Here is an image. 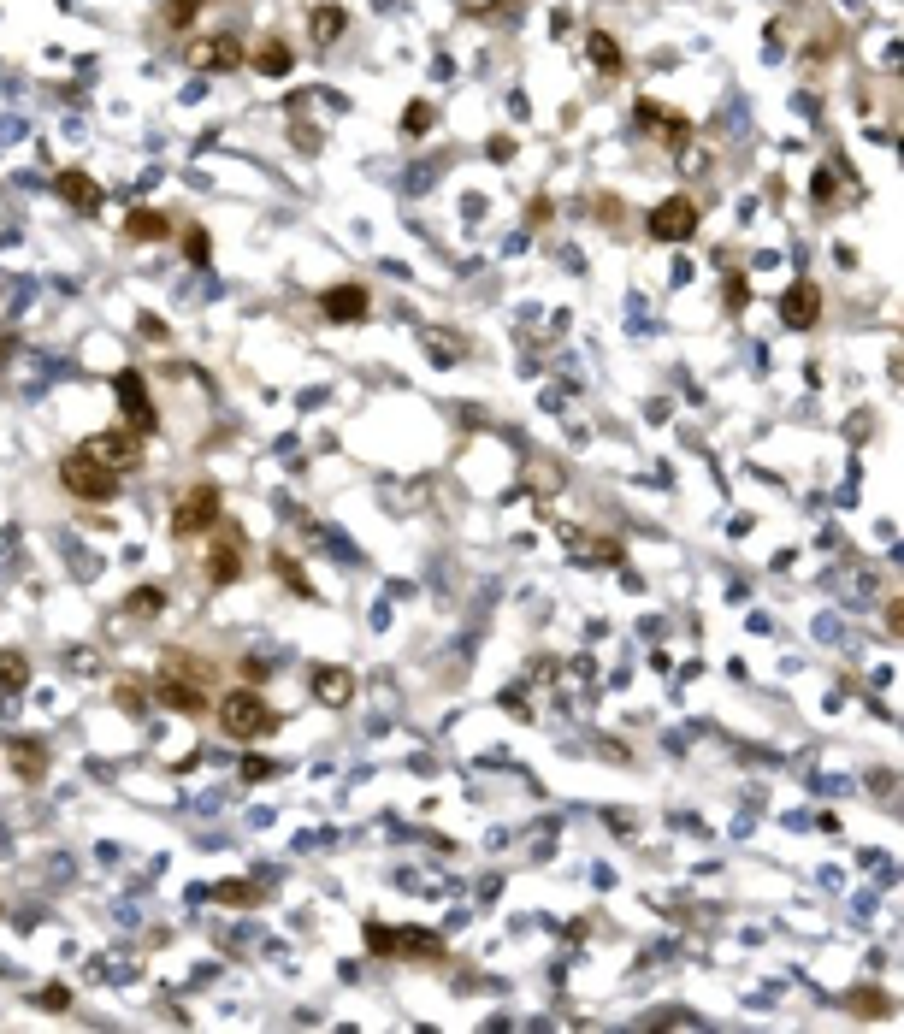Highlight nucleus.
Returning a JSON list of instances; mask_svg holds the SVG:
<instances>
[{"label": "nucleus", "instance_id": "obj_1", "mask_svg": "<svg viewBox=\"0 0 904 1034\" xmlns=\"http://www.w3.org/2000/svg\"><path fill=\"white\" fill-rule=\"evenodd\" d=\"M219 727H225V739L249 745V739H266V733L278 727V710H272L260 692L237 686V692H225V698H219Z\"/></svg>", "mask_w": 904, "mask_h": 1034}, {"label": "nucleus", "instance_id": "obj_2", "mask_svg": "<svg viewBox=\"0 0 904 1034\" xmlns=\"http://www.w3.org/2000/svg\"><path fill=\"white\" fill-rule=\"evenodd\" d=\"M60 485L71 491V497H83V503H113V497H119V473L101 467L89 450H71L60 461Z\"/></svg>", "mask_w": 904, "mask_h": 1034}, {"label": "nucleus", "instance_id": "obj_3", "mask_svg": "<svg viewBox=\"0 0 904 1034\" xmlns=\"http://www.w3.org/2000/svg\"><path fill=\"white\" fill-rule=\"evenodd\" d=\"M367 946L385 952V958H444V940L426 934V928H367Z\"/></svg>", "mask_w": 904, "mask_h": 1034}, {"label": "nucleus", "instance_id": "obj_4", "mask_svg": "<svg viewBox=\"0 0 904 1034\" xmlns=\"http://www.w3.org/2000/svg\"><path fill=\"white\" fill-rule=\"evenodd\" d=\"M650 237H662V243H686V237H698V201H692V195H668V201H656V207H650Z\"/></svg>", "mask_w": 904, "mask_h": 1034}, {"label": "nucleus", "instance_id": "obj_5", "mask_svg": "<svg viewBox=\"0 0 904 1034\" xmlns=\"http://www.w3.org/2000/svg\"><path fill=\"white\" fill-rule=\"evenodd\" d=\"M213 526H219V491H213V485H195L190 497H178V509H172V532H178V538L213 532Z\"/></svg>", "mask_w": 904, "mask_h": 1034}, {"label": "nucleus", "instance_id": "obj_6", "mask_svg": "<svg viewBox=\"0 0 904 1034\" xmlns=\"http://www.w3.org/2000/svg\"><path fill=\"white\" fill-rule=\"evenodd\" d=\"M83 450L95 455L101 467H113V473H130V467L142 461V432H130V426H119V432H95Z\"/></svg>", "mask_w": 904, "mask_h": 1034}, {"label": "nucleus", "instance_id": "obj_7", "mask_svg": "<svg viewBox=\"0 0 904 1034\" xmlns=\"http://www.w3.org/2000/svg\"><path fill=\"white\" fill-rule=\"evenodd\" d=\"M113 396H119V408H125V420H130V432H154L160 420H154V402H148V385H142V373L136 367H125L119 379H113Z\"/></svg>", "mask_w": 904, "mask_h": 1034}, {"label": "nucleus", "instance_id": "obj_8", "mask_svg": "<svg viewBox=\"0 0 904 1034\" xmlns=\"http://www.w3.org/2000/svg\"><path fill=\"white\" fill-rule=\"evenodd\" d=\"M154 704H166L172 715H201V710H213V704H207V692L195 686L190 674H178V668H166V674L154 680Z\"/></svg>", "mask_w": 904, "mask_h": 1034}, {"label": "nucleus", "instance_id": "obj_9", "mask_svg": "<svg viewBox=\"0 0 904 1034\" xmlns=\"http://www.w3.org/2000/svg\"><path fill=\"white\" fill-rule=\"evenodd\" d=\"M237 574H243V532L225 526L213 538V550H207V585H231Z\"/></svg>", "mask_w": 904, "mask_h": 1034}, {"label": "nucleus", "instance_id": "obj_10", "mask_svg": "<svg viewBox=\"0 0 904 1034\" xmlns=\"http://www.w3.org/2000/svg\"><path fill=\"white\" fill-rule=\"evenodd\" d=\"M780 320L792 325V331H810V325L822 320V290L804 278V284H792L786 296H780Z\"/></svg>", "mask_w": 904, "mask_h": 1034}, {"label": "nucleus", "instance_id": "obj_11", "mask_svg": "<svg viewBox=\"0 0 904 1034\" xmlns=\"http://www.w3.org/2000/svg\"><path fill=\"white\" fill-rule=\"evenodd\" d=\"M243 60H249V54H243L237 36H207V42H195V65H201V71H237Z\"/></svg>", "mask_w": 904, "mask_h": 1034}, {"label": "nucleus", "instance_id": "obj_12", "mask_svg": "<svg viewBox=\"0 0 904 1034\" xmlns=\"http://www.w3.org/2000/svg\"><path fill=\"white\" fill-rule=\"evenodd\" d=\"M54 190H60V201H65V207H77V213H95V207H101L95 178H89V172H77V166H65L60 178H54Z\"/></svg>", "mask_w": 904, "mask_h": 1034}, {"label": "nucleus", "instance_id": "obj_13", "mask_svg": "<svg viewBox=\"0 0 904 1034\" xmlns=\"http://www.w3.org/2000/svg\"><path fill=\"white\" fill-rule=\"evenodd\" d=\"M314 698H320L325 710H343V704L355 698V674H349V668H320V674H314Z\"/></svg>", "mask_w": 904, "mask_h": 1034}, {"label": "nucleus", "instance_id": "obj_14", "mask_svg": "<svg viewBox=\"0 0 904 1034\" xmlns=\"http://www.w3.org/2000/svg\"><path fill=\"white\" fill-rule=\"evenodd\" d=\"M325 314H331V320H361V314H367V290H361V284L325 290Z\"/></svg>", "mask_w": 904, "mask_h": 1034}, {"label": "nucleus", "instance_id": "obj_15", "mask_svg": "<svg viewBox=\"0 0 904 1034\" xmlns=\"http://www.w3.org/2000/svg\"><path fill=\"white\" fill-rule=\"evenodd\" d=\"M249 65H255L260 77H284V71H290V65H296V54H290V48H284V42H260L255 54H249Z\"/></svg>", "mask_w": 904, "mask_h": 1034}, {"label": "nucleus", "instance_id": "obj_16", "mask_svg": "<svg viewBox=\"0 0 904 1034\" xmlns=\"http://www.w3.org/2000/svg\"><path fill=\"white\" fill-rule=\"evenodd\" d=\"M585 48H591V65H597V71H621V65H627L621 42H615L609 30H591V36H585Z\"/></svg>", "mask_w": 904, "mask_h": 1034}, {"label": "nucleus", "instance_id": "obj_17", "mask_svg": "<svg viewBox=\"0 0 904 1034\" xmlns=\"http://www.w3.org/2000/svg\"><path fill=\"white\" fill-rule=\"evenodd\" d=\"M343 24H349V18H343V6H314V18H308V36H314V42H337V36H343Z\"/></svg>", "mask_w": 904, "mask_h": 1034}, {"label": "nucleus", "instance_id": "obj_18", "mask_svg": "<svg viewBox=\"0 0 904 1034\" xmlns=\"http://www.w3.org/2000/svg\"><path fill=\"white\" fill-rule=\"evenodd\" d=\"M12 769H18L24 780H42V769H48V751H42L36 739H18V745H12Z\"/></svg>", "mask_w": 904, "mask_h": 1034}, {"label": "nucleus", "instance_id": "obj_19", "mask_svg": "<svg viewBox=\"0 0 904 1034\" xmlns=\"http://www.w3.org/2000/svg\"><path fill=\"white\" fill-rule=\"evenodd\" d=\"M125 237L130 243H160V237H166V213H154V207H148V213H130Z\"/></svg>", "mask_w": 904, "mask_h": 1034}, {"label": "nucleus", "instance_id": "obj_20", "mask_svg": "<svg viewBox=\"0 0 904 1034\" xmlns=\"http://www.w3.org/2000/svg\"><path fill=\"white\" fill-rule=\"evenodd\" d=\"M30 686V662L18 650H0V692H24Z\"/></svg>", "mask_w": 904, "mask_h": 1034}, {"label": "nucleus", "instance_id": "obj_21", "mask_svg": "<svg viewBox=\"0 0 904 1034\" xmlns=\"http://www.w3.org/2000/svg\"><path fill=\"white\" fill-rule=\"evenodd\" d=\"M195 12H201V0H166L160 24H166V30H184V24H195Z\"/></svg>", "mask_w": 904, "mask_h": 1034}, {"label": "nucleus", "instance_id": "obj_22", "mask_svg": "<svg viewBox=\"0 0 904 1034\" xmlns=\"http://www.w3.org/2000/svg\"><path fill=\"white\" fill-rule=\"evenodd\" d=\"M213 899H219V905H255L260 887H255V881H225V887H219Z\"/></svg>", "mask_w": 904, "mask_h": 1034}, {"label": "nucleus", "instance_id": "obj_23", "mask_svg": "<svg viewBox=\"0 0 904 1034\" xmlns=\"http://www.w3.org/2000/svg\"><path fill=\"white\" fill-rule=\"evenodd\" d=\"M160 603H166V597H160L154 585H148V591H130V615H154Z\"/></svg>", "mask_w": 904, "mask_h": 1034}, {"label": "nucleus", "instance_id": "obj_24", "mask_svg": "<svg viewBox=\"0 0 904 1034\" xmlns=\"http://www.w3.org/2000/svg\"><path fill=\"white\" fill-rule=\"evenodd\" d=\"M840 201V184H834V172H816V207H834Z\"/></svg>", "mask_w": 904, "mask_h": 1034}, {"label": "nucleus", "instance_id": "obj_25", "mask_svg": "<svg viewBox=\"0 0 904 1034\" xmlns=\"http://www.w3.org/2000/svg\"><path fill=\"white\" fill-rule=\"evenodd\" d=\"M184 255H190V260H207V231H201V225H190V231H184Z\"/></svg>", "mask_w": 904, "mask_h": 1034}, {"label": "nucleus", "instance_id": "obj_26", "mask_svg": "<svg viewBox=\"0 0 904 1034\" xmlns=\"http://www.w3.org/2000/svg\"><path fill=\"white\" fill-rule=\"evenodd\" d=\"M113 698H119V704H125L130 715H136V710H142V704H148V692H142V686H130V680H125V686H119V692H113Z\"/></svg>", "mask_w": 904, "mask_h": 1034}, {"label": "nucleus", "instance_id": "obj_27", "mask_svg": "<svg viewBox=\"0 0 904 1034\" xmlns=\"http://www.w3.org/2000/svg\"><path fill=\"white\" fill-rule=\"evenodd\" d=\"M402 125H408V130H426V125H432V107H420V101H414V107L402 113Z\"/></svg>", "mask_w": 904, "mask_h": 1034}, {"label": "nucleus", "instance_id": "obj_28", "mask_svg": "<svg viewBox=\"0 0 904 1034\" xmlns=\"http://www.w3.org/2000/svg\"><path fill=\"white\" fill-rule=\"evenodd\" d=\"M42 1005H54V1011H65V1005H71V993H65L60 981H48V987H42Z\"/></svg>", "mask_w": 904, "mask_h": 1034}]
</instances>
